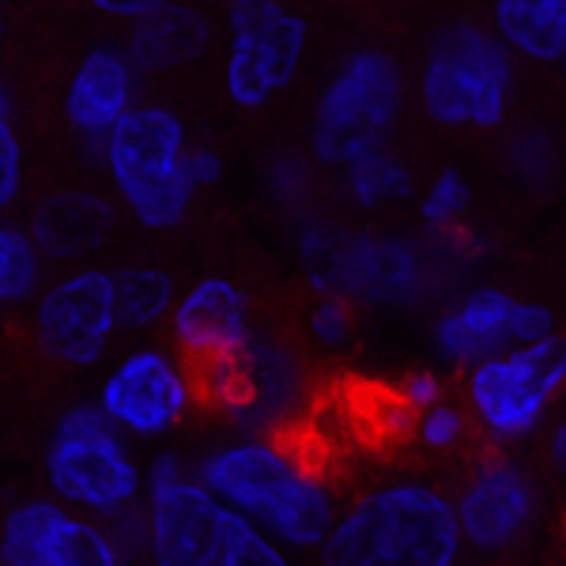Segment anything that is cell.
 <instances>
[{
    "label": "cell",
    "mask_w": 566,
    "mask_h": 566,
    "mask_svg": "<svg viewBox=\"0 0 566 566\" xmlns=\"http://www.w3.org/2000/svg\"><path fill=\"white\" fill-rule=\"evenodd\" d=\"M193 476L295 555H317L340 522L336 480L295 434H223L193 450Z\"/></svg>",
    "instance_id": "1"
},
{
    "label": "cell",
    "mask_w": 566,
    "mask_h": 566,
    "mask_svg": "<svg viewBox=\"0 0 566 566\" xmlns=\"http://www.w3.org/2000/svg\"><path fill=\"white\" fill-rule=\"evenodd\" d=\"M148 555L144 566H306L250 517L193 476V453L159 450L148 461Z\"/></svg>",
    "instance_id": "2"
},
{
    "label": "cell",
    "mask_w": 566,
    "mask_h": 566,
    "mask_svg": "<svg viewBox=\"0 0 566 566\" xmlns=\"http://www.w3.org/2000/svg\"><path fill=\"white\" fill-rule=\"evenodd\" d=\"M464 536L446 488L419 476L370 483L344 502L317 566H461Z\"/></svg>",
    "instance_id": "3"
},
{
    "label": "cell",
    "mask_w": 566,
    "mask_h": 566,
    "mask_svg": "<svg viewBox=\"0 0 566 566\" xmlns=\"http://www.w3.org/2000/svg\"><path fill=\"white\" fill-rule=\"evenodd\" d=\"M522 61L488 20L438 23L412 69V103L442 133H502L517 103Z\"/></svg>",
    "instance_id": "4"
},
{
    "label": "cell",
    "mask_w": 566,
    "mask_h": 566,
    "mask_svg": "<svg viewBox=\"0 0 566 566\" xmlns=\"http://www.w3.org/2000/svg\"><path fill=\"white\" fill-rule=\"evenodd\" d=\"M412 106V72L378 42H359L325 72L310 103L303 148L325 170L352 167L355 159L392 144Z\"/></svg>",
    "instance_id": "5"
},
{
    "label": "cell",
    "mask_w": 566,
    "mask_h": 566,
    "mask_svg": "<svg viewBox=\"0 0 566 566\" xmlns=\"http://www.w3.org/2000/svg\"><path fill=\"white\" fill-rule=\"evenodd\" d=\"M193 133L178 106L144 98L98 151L95 170L125 219L148 234L178 231L197 205L186 175Z\"/></svg>",
    "instance_id": "6"
},
{
    "label": "cell",
    "mask_w": 566,
    "mask_h": 566,
    "mask_svg": "<svg viewBox=\"0 0 566 566\" xmlns=\"http://www.w3.org/2000/svg\"><path fill=\"white\" fill-rule=\"evenodd\" d=\"M42 483L45 495L76 514L117 522L148 499V461L136 458L129 438L87 397L53 416L42 446Z\"/></svg>",
    "instance_id": "7"
},
{
    "label": "cell",
    "mask_w": 566,
    "mask_h": 566,
    "mask_svg": "<svg viewBox=\"0 0 566 566\" xmlns=\"http://www.w3.org/2000/svg\"><path fill=\"white\" fill-rule=\"evenodd\" d=\"M566 397V333L544 336L525 348L502 352L495 359L461 374V400L472 427L491 450L533 442L555 419Z\"/></svg>",
    "instance_id": "8"
},
{
    "label": "cell",
    "mask_w": 566,
    "mask_h": 566,
    "mask_svg": "<svg viewBox=\"0 0 566 566\" xmlns=\"http://www.w3.org/2000/svg\"><path fill=\"white\" fill-rule=\"evenodd\" d=\"M223 61L219 84L227 103L258 114L295 87L310 50V20L291 0H223Z\"/></svg>",
    "instance_id": "9"
},
{
    "label": "cell",
    "mask_w": 566,
    "mask_h": 566,
    "mask_svg": "<svg viewBox=\"0 0 566 566\" xmlns=\"http://www.w3.org/2000/svg\"><path fill=\"white\" fill-rule=\"evenodd\" d=\"M91 397L129 442H167L205 405V386L170 340H136L98 374Z\"/></svg>",
    "instance_id": "10"
},
{
    "label": "cell",
    "mask_w": 566,
    "mask_h": 566,
    "mask_svg": "<svg viewBox=\"0 0 566 566\" xmlns=\"http://www.w3.org/2000/svg\"><path fill=\"white\" fill-rule=\"evenodd\" d=\"M200 386L205 405L239 434H295V423L314 405L303 355L264 333L239 355L200 370Z\"/></svg>",
    "instance_id": "11"
},
{
    "label": "cell",
    "mask_w": 566,
    "mask_h": 566,
    "mask_svg": "<svg viewBox=\"0 0 566 566\" xmlns=\"http://www.w3.org/2000/svg\"><path fill=\"white\" fill-rule=\"evenodd\" d=\"M555 333H559V317L541 298L472 280L431 310L427 348H431L438 370L464 374L502 352L525 348V344Z\"/></svg>",
    "instance_id": "12"
},
{
    "label": "cell",
    "mask_w": 566,
    "mask_h": 566,
    "mask_svg": "<svg viewBox=\"0 0 566 566\" xmlns=\"http://www.w3.org/2000/svg\"><path fill=\"white\" fill-rule=\"evenodd\" d=\"M27 333L45 363L61 370H95L114 352L117 287L109 264H80L53 272L39 303L27 310Z\"/></svg>",
    "instance_id": "13"
},
{
    "label": "cell",
    "mask_w": 566,
    "mask_h": 566,
    "mask_svg": "<svg viewBox=\"0 0 566 566\" xmlns=\"http://www.w3.org/2000/svg\"><path fill=\"white\" fill-rule=\"evenodd\" d=\"M0 566H133L114 528L53 495L15 499L0 517Z\"/></svg>",
    "instance_id": "14"
},
{
    "label": "cell",
    "mask_w": 566,
    "mask_h": 566,
    "mask_svg": "<svg viewBox=\"0 0 566 566\" xmlns=\"http://www.w3.org/2000/svg\"><path fill=\"white\" fill-rule=\"evenodd\" d=\"M453 506L469 552L506 555L536 528L541 483L528 464L510 458L506 450H488L453 491Z\"/></svg>",
    "instance_id": "15"
},
{
    "label": "cell",
    "mask_w": 566,
    "mask_h": 566,
    "mask_svg": "<svg viewBox=\"0 0 566 566\" xmlns=\"http://www.w3.org/2000/svg\"><path fill=\"white\" fill-rule=\"evenodd\" d=\"M144 72L136 69L122 39L91 42L61 84V122L84 159L95 167L98 151L117 133V125L144 103Z\"/></svg>",
    "instance_id": "16"
},
{
    "label": "cell",
    "mask_w": 566,
    "mask_h": 566,
    "mask_svg": "<svg viewBox=\"0 0 566 566\" xmlns=\"http://www.w3.org/2000/svg\"><path fill=\"white\" fill-rule=\"evenodd\" d=\"M167 336L197 370L231 359L258 336L250 291L227 272L189 280L167 322Z\"/></svg>",
    "instance_id": "17"
},
{
    "label": "cell",
    "mask_w": 566,
    "mask_h": 566,
    "mask_svg": "<svg viewBox=\"0 0 566 566\" xmlns=\"http://www.w3.org/2000/svg\"><path fill=\"white\" fill-rule=\"evenodd\" d=\"M122 205L109 197L106 186H57L31 200L23 212L31 234L50 258L53 272L103 264L98 258L109 250L122 223Z\"/></svg>",
    "instance_id": "18"
},
{
    "label": "cell",
    "mask_w": 566,
    "mask_h": 566,
    "mask_svg": "<svg viewBox=\"0 0 566 566\" xmlns=\"http://www.w3.org/2000/svg\"><path fill=\"white\" fill-rule=\"evenodd\" d=\"M122 42L144 80L175 76L200 65L219 42V20L208 0H170L122 31Z\"/></svg>",
    "instance_id": "19"
},
{
    "label": "cell",
    "mask_w": 566,
    "mask_h": 566,
    "mask_svg": "<svg viewBox=\"0 0 566 566\" xmlns=\"http://www.w3.org/2000/svg\"><path fill=\"white\" fill-rule=\"evenodd\" d=\"M488 23L522 65L563 69L566 0H491Z\"/></svg>",
    "instance_id": "20"
},
{
    "label": "cell",
    "mask_w": 566,
    "mask_h": 566,
    "mask_svg": "<svg viewBox=\"0 0 566 566\" xmlns=\"http://www.w3.org/2000/svg\"><path fill=\"white\" fill-rule=\"evenodd\" d=\"M336 200L355 216H386L400 205H412L419 193V178L412 163L405 159L397 148L370 151L363 159H355L352 167L333 175Z\"/></svg>",
    "instance_id": "21"
},
{
    "label": "cell",
    "mask_w": 566,
    "mask_h": 566,
    "mask_svg": "<svg viewBox=\"0 0 566 566\" xmlns=\"http://www.w3.org/2000/svg\"><path fill=\"white\" fill-rule=\"evenodd\" d=\"M117 287V322L129 336H151L167 328L178 306L181 283L155 261H125L114 264Z\"/></svg>",
    "instance_id": "22"
},
{
    "label": "cell",
    "mask_w": 566,
    "mask_h": 566,
    "mask_svg": "<svg viewBox=\"0 0 566 566\" xmlns=\"http://www.w3.org/2000/svg\"><path fill=\"white\" fill-rule=\"evenodd\" d=\"M50 276L53 264L31 234L27 219L4 216V223H0V306L8 314H27L39 303Z\"/></svg>",
    "instance_id": "23"
},
{
    "label": "cell",
    "mask_w": 566,
    "mask_h": 566,
    "mask_svg": "<svg viewBox=\"0 0 566 566\" xmlns=\"http://www.w3.org/2000/svg\"><path fill=\"white\" fill-rule=\"evenodd\" d=\"M499 163L506 170V178L514 186H522L525 193H547L563 178L559 136L536 122L510 125V129H502Z\"/></svg>",
    "instance_id": "24"
},
{
    "label": "cell",
    "mask_w": 566,
    "mask_h": 566,
    "mask_svg": "<svg viewBox=\"0 0 566 566\" xmlns=\"http://www.w3.org/2000/svg\"><path fill=\"white\" fill-rule=\"evenodd\" d=\"M322 175L325 170L310 159V151L276 148L261 159V189L280 212H287L291 223L322 212Z\"/></svg>",
    "instance_id": "25"
},
{
    "label": "cell",
    "mask_w": 566,
    "mask_h": 566,
    "mask_svg": "<svg viewBox=\"0 0 566 566\" xmlns=\"http://www.w3.org/2000/svg\"><path fill=\"white\" fill-rule=\"evenodd\" d=\"M472 181L461 167H442L427 181H419V193L412 200L416 227L423 234H453L469 227L472 216Z\"/></svg>",
    "instance_id": "26"
},
{
    "label": "cell",
    "mask_w": 566,
    "mask_h": 566,
    "mask_svg": "<svg viewBox=\"0 0 566 566\" xmlns=\"http://www.w3.org/2000/svg\"><path fill=\"white\" fill-rule=\"evenodd\" d=\"M27 140L20 129V98H15V84L4 80L0 84V208L12 216L27 197Z\"/></svg>",
    "instance_id": "27"
},
{
    "label": "cell",
    "mask_w": 566,
    "mask_h": 566,
    "mask_svg": "<svg viewBox=\"0 0 566 566\" xmlns=\"http://www.w3.org/2000/svg\"><path fill=\"white\" fill-rule=\"evenodd\" d=\"M472 431H476V427H472L469 408L458 405V400H442L431 412L416 416V423H412V438L427 453H438V458L458 453L461 446L469 442Z\"/></svg>",
    "instance_id": "28"
},
{
    "label": "cell",
    "mask_w": 566,
    "mask_h": 566,
    "mask_svg": "<svg viewBox=\"0 0 566 566\" xmlns=\"http://www.w3.org/2000/svg\"><path fill=\"white\" fill-rule=\"evenodd\" d=\"M306 336L322 352H344L355 336V303L340 295H314L306 306Z\"/></svg>",
    "instance_id": "29"
},
{
    "label": "cell",
    "mask_w": 566,
    "mask_h": 566,
    "mask_svg": "<svg viewBox=\"0 0 566 566\" xmlns=\"http://www.w3.org/2000/svg\"><path fill=\"white\" fill-rule=\"evenodd\" d=\"M392 400L405 408L408 416H423L438 408L442 400H450V389H446V374L434 370V367H416L408 370L405 378L392 386Z\"/></svg>",
    "instance_id": "30"
},
{
    "label": "cell",
    "mask_w": 566,
    "mask_h": 566,
    "mask_svg": "<svg viewBox=\"0 0 566 566\" xmlns=\"http://www.w3.org/2000/svg\"><path fill=\"white\" fill-rule=\"evenodd\" d=\"M186 175H189V181H193L197 197H200V193H208V189H216L219 181L227 178V159H223V151H219L216 144L197 140L193 148H189Z\"/></svg>",
    "instance_id": "31"
},
{
    "label": "cell",
    "mask_w": 566,
    "mask_h": 566,
    "mask_svg": "<svg viewBox=\"0 0 566 566\" xmlns=\"http://www.w3.org/2000/svg\"><path fill=\"white\" fill-rule=\"evenodd\" d=\"M80 4L91 8V12L103 15L109 23L129 27L133 20H140V15H148L163 4H170V0H80Z\"/></svg>",
    "instance_id": "32"
},
{
    "label": "cell",
    "mask_w": 566,
    "mask_h": 566,
    "mask_svg": "<svg viewBox=\"0 0 566 566\" xmlns=\"http://www.w3.org/2000/svg\"><path fill=\"white\" fill-rule=\"evenodd\" d=\"M544 461L552 464V472L566 480V408L552 419V427L544 431Z\"/></svg>",
    "instance_id": "33"
},
{
    "label": "cell",
    "mask_w": 566,
    "mask_h": 566,
    "mask_svg": "<svg viewBox=\"0 0 566 566\" xmlns=\"http://www.w3.org/2000/svg\"><path fill=\"white\" fill-rule=\"evenodd\" d=\"M563 547H566V522H563Z\"/></svg>",
    "instance_id": "34"
},
{
    "label": "cell",
    "mask_w": 566,
    "mask_h": 566,
    "mask_svg": "<svg viewBox=\"0 0 566 566\" xmlns=\"http://www.w3.org/2000/svg\"><path fill=\"white\" fill-rule=\"evenodd\" d=\"M563 69H566V61H563Z\"/></svg>",
    "instance_id": "35"
},
{
    "label": "cell",
    "mask_w": 566,
    "mask_h": 566,
    "mask_svg": "<svg viewBox=\"0 0 566 566\" xmlns=\"http://www.w3.org/2000/svg\"><path fill=\"white\" fill-rule=\"evenodd\" d=\"M219 4H223V0H219Z\"/></svg>",
    "instance_id": "36"
}]
</instances>
